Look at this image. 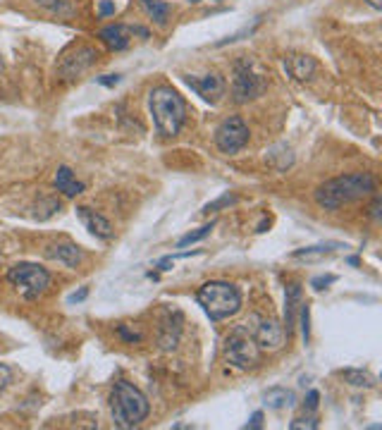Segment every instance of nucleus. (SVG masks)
Listing matches in <instances>:
<instances>
[{"mask_svg":"<svg viewBox=\"0 0 382 430\" xmlns=\"http://www.w3.org/2000/svg\"><path fill=\"white\" fill-rule=\"evenodd\" d=\"M289 428H292V430H301V428L316 430V428H318V421H316L313 416H309V418H297V421L289 423Z\"/></svg>","mask_w":382,"mask_h":430,"instance_id":"cd10ccee","label":"nucleus"},{"mask_svg":"<svg viewBox=\"0 0 382 430\" xmlns=\"http://www.w3.org/2000/svg\"><path fill=\"white\" fill-rule=\"evenodd\" d=\"M285 69L289 72V77L297 81H311L316 77V60L311 55H289L285 60Z\"/></svg>","mask_w":382,"mask_h":430,"instance_id":"dca6fc26","label":"nucleus"},{"mask_svg":"<svg viewBox=\"0 0 382 430\" xmlns=\"http://www.w3.org/2000/svg\"><path fill=\"white\" fill-rule=\"evenodd\" d=\"M301 306V284L299 282H289L285 289V335L287 340L292 337L294 328H297V313Z\"/></svg>","mask_w":382,"mask_h":430,"instance_id":"2eb2a0df","label":"nucleus"},{"mask_svg":"<svg viewBox=\"0 0 382 430\" xmlns=\"http://www.w3.org/2000/svg\"><path fill=\"white\" fill-rule=\"evenodd\" d=\"M375 191H378V184L370 172H351V175H341L320 184L316 189V203L325 211H337L358 199L373 196Z\"/></svg>","mask_w":382,"mask_h":430,"instance_id":"f257e3e1","label":"nucleus"},{"mask_svg":"<svg viewBox=\"0 0 382 430\" xmlns=\"http://www.w3.org/2000/svg\"><path fill=\"white\" fill-rule=\"evenodd\" d=\"M191 3H201V0H191Z\"/></svg>","mask_w":382,"mask_h":430,"instance_id":"4c0bfd02","label":"nucleus"},{"mask_svg":"<svg viewBox=\"0 0 382 430\" xmlns=\"http://www.w3.org/2000/svg\"><path fill=\"white\" fill-rule=\"evenodd\" d=\"M246 144H248V127L244 120L232 115V118L220 122V127L215 130V146L222 151V153L234 155V153H239Z\"/></svg>","mask_w":382,"mask_h":430,"instance_id":"1a4fd4ad","label":"nucleus"},{"mask_svg":"<svg viewBox=\"0 0 382 430\" xmlns=\"http://www.w3.org/2000/svg\"><path fill=\"white\" fill-rule=\"evenodd\" d=\"M110 411H113V421L118 428H136L148 418L150 404L139 387L120 380L110 394Z\"/></svg>","mask_w":382,"mask_h":430,"instance_id":"7ed1b4c3","label":"nucleus"},{"mask_svg":"<svg viewBox=\"0 0 382 430\" xmlns=\"http://www.w3.org/2000/svg\"><path fill=\"white\" fill-rule=\"evenodd\" d=\"M10 382H13V368L8 363H0V394L8 390Z\"/></svg>","mask_w":382,"mask_h":430,"instance_id":"bb28decb","label":"nucleus"},{"mask_svg":"<svg viewBox=\"0 0 382 430\" xmlns=\"http://www.w3.org/2000/svg\"><path fill=\"white\" fill-rule=\"evenodd\" d=\"M339 377L346 382V385H351V387H368V390H370V387L378 385V380H375L373 373H368V370H358V368L341 370Z\"/></svg>","mask_w":382,"mask_h":430,"instance_id":"6ab92c4d","label":"nucleus"},{"mask_svg":"<svg viewBox=\"0 0 382 430\" xmlns=\"http://www.w3.org/2000/svg\"><path fill=\"white\" fill-rule=\"evenodd\" d=\"M334 249H341V244H339V242L316 244V247L299 249V251H294L292 256H294V258H306V261H311V258H320V256H325V254H332Z\"/></svg>","mask_w":382,"mask_h":430,"instance_id":"4be33fe9","label":"nucleus"},{"mask_svg":"<svg viewBox=\"0 0 382 430\" xmlns=\"http://www.w3.org/2000/svg\"><path fill=\"white\" fill-rule=\"evenodd\" d=\"M96 60H98L96 48H91V46H77V48H69L67 53L60 57V62H57V74L65 81L79 79L84 72H89V69L96 65Z\"/></svg>","mask_w":382,"mask_h":430,"instance_id":"6e6552de","label":"nucleus"},{"mask_svg":"<svg viewBox=\"0 0 382 430\" xmlns=\"http://www.w3.org/2000/svg\"><path fill=\"white\" fill-rule=\"evenodd\" d=\"M253 323L256 325H251L248 328V333H251V337L256 340V345L260 347V352H277V349H282L285 347V340H287V335H285V328H282L280 323L275 321V318H260V316H253Z\"/></svg>","mask_w":382,"mask_h":430,"instance_id":"9d476101","label":"nucleus"},{"mask_svg":"<svg viewBox=\"0 0 382 430\" xmlns=\"http://www.w3.org/2000/svg\"><path fill=\"white\" fill-rule=\"evenodd\" d=\"M118 335L122 337L125 342H129V345H134V342H139V340H141V335L132 333V330L127 328V325H120V328H118Z\"/></svg>","mask_w":382,"mask_h":430,"instance_id":"c85d7f7f","label":"nucleus"},{"mask_svg":"<svg viewBox=\"0 0 382 430\" xmlns=\"http://www.w3.org/2000/svg\"><path fill=\"white\" fill-rule=\"evenodd\" d=\"M141 5L155 25H165L167 17H170V5L163 3V0H141Z\"/></svg>","mask_w":382,"mask_h":430,"instance_id":"412c9836","label":"nucleus"},{"mask_svg":"<svg viewBox=\"0 0 382 430\" xmlns=\"http://www.w3.org/2000/svg\"><path fill=\"white\" fill-rule=\"evenodd\" d=\"M196 301L204 306L206 316L211 321H225V318L234 316L241 309V294L234 284L222 280H211L196 292Z\"/></svg>","mask_w":382,"mask_h":430,"instance_id":"20e7f679","label":"nucleus"},{"mask_svg":"<svg viewBox=\"0 0 382 430\" xmlns=\"http://www.w3.org/2000/svg\"><path fill=\"white\" fill-rule=\"evenodd\" d=\"M184 81H187L189 89H194L196 94L208 103H218L220 98L225 96V89H227L225 79L220 77L218 72H208V74H204V77H191V74H187Z\"/></svg>","mask_w":382,"mask_h":430,"instance_id":"f8f14e48","label":"nucleus"},{"mask_svg":"<svg viewBox=\"0 0 382 430\" xmlns=\"http://www.w3.org/2000/svg\"><path fill=\"white\" fill-rule=\"evenodd\" d=\"M8 282L24 296L27 301H36L38 296H43L50 287V272L38 263H15L8 270Z\"/></svg>","mask_w":382,"mask_h":430,"instance_id":"39448f33","label":"nucleus"},{"mask_svg":"<svg viewBox=\"0 0 382 430\" xmlns=\"http://www.w3.org/2000/svg\"><path fill=\"white\" fill-rule=\"evenodd\" d=\"M368 5L373 10H382V0H368Z\"/></svg>","mask_w":382,"mask_h":430,"instance_id":"e433bc0d","label":"nucleus"},{"mask_svg":"<svg viewBox=\"0 0 382 430\" xmlns=\"http://www.w3.org/2000/svg\"><path fill=\"white\" fill-rule=\"evenodd\" d=\"M309 323H311V309H309V304H301V333H304V342H306V345H309V340H311Z\"/></svg>","mask_w":382,"mask_h":430,"instance_id":"a878e982","label":"nucleus"},{"mask_svg":"<svg viewBox=\"0 0 382 430\" xmlns=\"http://www.w3.org/2000/svg\"><path fill=\"white\" fill-rule=\"evenodd\" d=\"M332 282H337V277H334V275H320V277H316L311 284H313V289L320 292V289H325L327 284H332Z\"/></svg>","mask_w":382,"mask_h":430,"instance_id":"c756f323","label":"nucleus"},{"mask_svg":"<svg viewBox=\"0 0 382 430\" xmlns=\"http://www.w3.org/2000/svg\"><path fill=\"white\" fill-rule=\"evenodd\" d=\"M77 218L82 220L84 228L94 237H98V240H110V237H113V225H110L101 213L91 211V208H86V206H79Z\"/></svg>","mask_w":382,"mask_h":430,"instance_id":"4468645a","label":"nucleus"},{"mask_svg":"<svg viewBox=\"0 0 382 430\" xmlns=\"http://www.w3.org/2000/svg\"><path fill=\"white\" fill-rule=\"evenodd\" d=\"M225 356H227V361L236 366V368L248 370V368H256L260 363L263 352H260V347L256 345L251 333H248L246 325H239V328L232 330L227 340H225Z\"/></svg>","mask_w":382,"mask_h":430,"instance_id":"423d86ee","label":"nucleus"},{"mask_svg":"<svg viewBox=\"0 0 382 430\" xmlns=\"http://www.w3.org/2000/svg\"><path fill=\"white\" fill-rule=\"evenodd\" d=\"M260 426H263V414H260V411H256V414L251 416V421L246 423V428L256 430V428H260Z\"/></svg>","mask_w":382,"mask_h":430,"instance_id":"f704fd0d","label":"nucleus"},{"mask_svg":"<svg viewBox=\"0 0 382 430\" xmlns=\"http://www.w3.org/2000/svg\"><path fill=\"white\" fill-rule=\"evenodd\" d=\"M86 296H89V287H82L79 292H74V294H69V304H77V301H84Z\"/></svg>","mask_w":382,"mask_h":430,"instance_id":"72a5a7b5","label":"nucleus"},{"mask_svg":"<svg viewBox=\"0 0 382 430\" xmlns=\"http://www.w3.org/2000/svg\"><path fill=\"white\" fill-rule=\"evenodd\" d=\"M215 230V223H208L204 225V228H199L196 232H189V235H184L182 240L177 242V249H184V247H189V244H196V242H201V240H206L211 232Z\"/></svg>","mask_w":382,"mask_h":430,"instance_id":"b1692460","label":"nucleus"},{"mask_svg":"<svg viewBox=\"0 0 382 430\" xmlns=\"http://www.w3.org/2000/svg\"><path fill=\"white\" fill-rule=\"evenodd\" d=\"M55 189L60 191V194L69 196V199H74V196H79L84 191V182H79L77 177H74V172L69 170L67 165H60L55 172V179H53Z\"/></svg>","mask_w":382,"mask_h":430,"instance_id":"a211bd4d","label":"nucleus"},{"mask_svg":"<svg viewBox=\"0 0 382 430\" xmlns=\"http://www.w3.org/2000/svg\"><path fill=\"white\" fill-rule=\"evenodd\" d=\"M132 36H141V39H148V29L143 27H127V25H110V27H103L98 32V39L108 46L110 50H127L132 43Z\"/></svg>","mask_w":382,"mask_h":430,"instance_id":"9b49d317","label":"nucleus"},{"mask_svg":"<svg viewBox=\"0 0 382 430\" xmlns=\"http://www.w3.org/2000/svg\"><path fill=\"white\" fill-rule=\"evenodd\" d=\"M318 402H320V392H318V390H311V392H309V397H306V409L313 411L316 406H318Z\"/></svg>","mask_w":382,"mask_h":430,"instance_id":"473e14b6","label":"nucleus"},{"mask_svg":"<svg viewBox=\"0 0 382 430\" xmlns=\"http://www.w3.org/2000/svg\"><path fill=\"white\" fill-rule=\"evenodd\" d=\"M380 203H382V199L378 194H375V199H373V206H370V215H373L375 220H380Z\"/></svg>","mask_w":382,"mask_h":430,"instance_id":"c9c22d12","label":"nucleus"},{"mask_svg":"<svg viewBox=\"0 0 382 430\" xmlns=\"http://www.w3.org/2000/svg\"><path fill=\"white\" fill-rule=\"evenodd\" d=\"M232 203H236V196L234 194H225V196H220V199H215L213 203H208V206H204V211H201V213H206V215L218 213L220 208H227V206H232Z\"/></svg>","mask_w":382,"mask_h":430,"instance_id":"393cba45","label":"nucleus"},{"mask_svg":"<svg viewBox=\"0 0 382 430\" xmlns=\"http://www.w3.org/2000/svg\"><path fill=\"white\" fill-rule=\"evenodd\" d=\"M263 399L270 409H285V406H294V402H297L294 392L287 390V387H273V390L263 394Z\"/></svg>","mask_w":382,"mask_h":430,"instance_id":"aec40b11","label":"nucleus"},{"mask_svg":"<svg viewBox=\"0 0 382 430\" xmlns=\"http://www.w3.org/2000/svg\"><path fill=\"white\" fill-rule=\"evenodd\" d=\"M148 108L160 137H177L187 122V103L172 86H155L148 96Z\"/></svg>","mask_w":382,"mask_h":430,"instance_id":"f03ea898","label":"nucleus"},{"mask_svg":"<svg viewBox=\"0 0 382 430\" xmlns=\"http://www.w3.org/2000/svg\"><path fill=\"white\" fill-rule=\"evenodd\" d=\"M120 79H122L120 74H106V77H96V81H98L101 86H118Z\"/></svg>","mask_w":382,"mask_h":430,"instance_id":"7c9ffc66","label":"nucleus"},{"mask_svg":"<svg viewBox=\"0 0 382 430\" xmlns=\"http://www.w3.org/2000/svg\"><path fill=\"white\" fill-rule=\"evenodd\" d=\"M98 15L101 17L115 15V3H110V0H101V5H98Z\"/></svg>","mask_w":382,"mask_h":430,"instance_id":"2f4dec72","label":"nucleus"},{"mask_svg":"<svg viewBox=\"0 0 382 430\" xmlns=\"http://www.w3.org/2000/svg\"><path fill=\"white\" fill-rule=\"evenodd\" d=\"M182 323H184V318H182V313H179V311H172L170 316L165 318L163 328H160V337H158V342H160L163 349L170 352V349H175V347H177L179 335H182Z\"/></svg>","mask_w":382,"mask_h":430,"instance_id":"f3484780","label":"nucleus"},{"mask_svg":"<svg viewBox=\"0 0 382 430\" xmlns=\"http://www.w3.org/2000/svg\"><path fill=\"white\" fill-rule=\"evenodd\" d=\"M43 256L48 261H57V263L67 265V268H77V265L84 261V251H82V249H79L77 244H69V242L50 244V247H45Z\"/></svg>","mask_w":382,"mask_h":430,"instance_id":"ddd939ff","label":"nucleus"},{"mask_svg":"<svg viewBox=\"0 0 382 430\" xmlns=\"http://www.w3.org/2000/svg\"><path fill=\"white\" fill-rule=\"evenodd\" d=\"M268 89V79L251 60H239L234 65V79H232V98L234 103H248L263 96Z\"/></svg>","mask_w":382,"mask_h":430,"instance_id":"0eeeda50","label":"nucleus"},{"mask_svg":"<svg viewBox=\"0 0 382 430\" xmlns=\"http://www.w3.org/2000/svg\"><path fill=\"white\" fill-rule=\"evenodd\" d=\"M43 10H48L50 15L57 17H72L74 15V5L72 0H36Z\"/></svg>","mask_w":382,"mask_h":430,"instance_id":"5701e85b","label":"nucleus"}]
</instances>
